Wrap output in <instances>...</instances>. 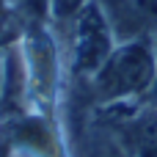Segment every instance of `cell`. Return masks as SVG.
Masks as SVG:
<instances>
[{"mask_svg":"<svg viewBox=\"0 0 157 157\" xmlns=\"http://www.w3.org/2000/svg\"><path fill=\"white\" fill-rule=\"evenodd\" d=\"M119 41L144 39L157 30V0H97Z\"/></svg>","mask_w":157,"mask_h":157,"instance_id":"3","label":"cell"},{"mask_svg":"<svg viewBox=\"0 0 157 157\" xmlns=\"http://www.w3.org/2000/svg\"><path fill=\"white\" fill-rule=\"evenodd\" d=\"M149 39H152V50H155V61H157V30L149 36Z\"/></svg>","mask_w":157,"mask_h":157,"instance_id":"7","label":"cell"},{"mask_svg":"<svg viewBox=\"0 0 157 157\" xmlns=\"http://www.w3.org/2000/svg\"><path fill=\"white\" fill-rule=\"evenodd\" d=\"M8 14H11V0H0V25L8 19Z\"/></svg>","mask_w":157,"mask_h":157,"instance_id":"6","label":"cell"},{"mask_svg":"<svg viewBox=\"0 0 157 157\" xmlns=\"http://www.w3.org/2000/svg\"><path fill=\"white\" fill-rule=\"evenodd\" d=\"M157 77V61L152 50V39H127L119 41L116 50L108 55V61L88 77L77 80L86 88V99L91 108L105 105H124V102H141V97L149 91Z\"/></svg>","mask_w":157,"mask_h":157,"instance_id":"1","label":"cell"},{"mask_svg":"<svg viewBox=\"0 0 157 157\" xmlns=\"http://www.w3.org/2000/svg\"><path fill=\"white\" fill-rule=\"evenodd\" d=\"M119 39L97 0H86L69 19V72L75 80H88L116 50Z\"/></svg>","mask_w":157,"mask_h":157,"instance_id":"2","label":"cell"},{"mask_svg":"<svg viewBox=\"0 0 157 157\" xmlns=\"http://www.w3.org/2000/svg\"><path fill=\"white\" fill-rule=\"evenodd\" d=\"M138 105H144V108H155V110H157V77H155V83L149 86V91L141 97Z\"/></svg>","mask_w":157,"mask_h":157,"instance_id":"5","label":"cell"},{"mask_svg":"<svg viewBox=\"0 0 157 157\" xmlns=\"http://www.w3.org/2000/svg\"><path fill=\"white\" fill-rule=\"evenodd\" d=\"M83 3H86V0H47V8H50V14H52L55 19L69 22V19L77 14V8H80Z\"/></svg>","mask_w":157,"mask_h":157,"instance_id":"4","label":"cell"}]
</instances>
